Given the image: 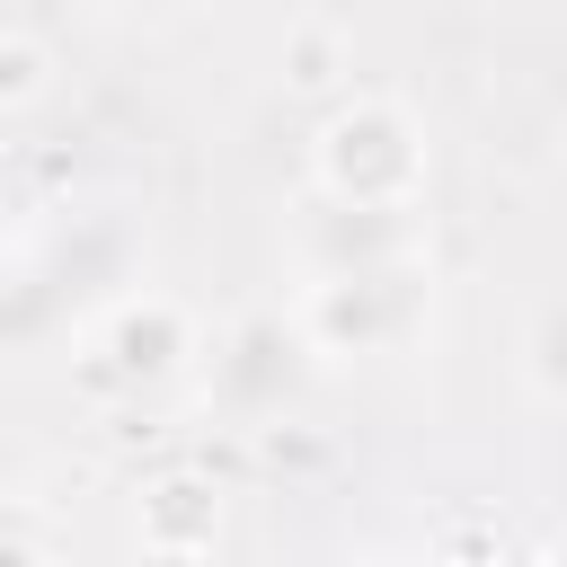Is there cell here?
<instances>
[{
	"instance_id": "cell-7",
	"label": "cell",
	"mask_w": 567,
	"mask_h": 567,
	"mask_svg": "<svg viewBox=\"0 0 567 567\" xmlns=\"http://www.w3.org/2000/svg\"><path fill=\"white\" fill-rule=\"evenodd\" d=\"M523 381H532L549 408H567V284L523 319Z\"/></svg>"
},
{
	"instance_id": "cell-10",
	"label": "cell",
	"mask_w": 567,
	"mask_h": 567,
	"mask_svg": "<svg viewBox=\"0 0 567 567\" xmlns=\"http://www.w3.org/2000/svg\"><path fill=\"white\" fill-rule=\"evenodd\" d=\"M142 567H204V549H151L142 540Z\"/></svg>"
},
{
	"instance_id": "cell-4",
	"label": "cell",
	"mask_w": 567,
	"mask_h": 567,
	"mask_svg": "<svg viewBox=\"0 0 567 567\" xmlns=\"http://www.w3.org/2000/svg\"><path fill=\"white\" fill-rule=\"evenodd\" d=\"M195 363H204V337L177 292H115L89 319V372L106 390H168Z\"/></svg>"
},
{
	"instance_id": "cell-12",
	"label": "cell",
	"mask_w": 567,
	"mask_h": 567,
	"mask_svg": "<svg viewBox=\"0 0 567 567\" xmlns=\"http://www.w3.org/2000/svg\"><path fill=\"white\" fill-rule=\"evenodd\" d=\"M372 567H416V558H372ZM425 567H434V558H425Z\"/></svg>"
},
{
	"instance_id": "cell-11",
	"label": "cell",
	"mask_w": 567,
	"mask_h": 567,
	"mask_svg": "<svg viewBox=\"0 0 567 567\" xmlns=\"http://www.w3.org/2000/svg\"><path fill=\"white\" fill-rule=\"evenodd\" d=\"M532 567H567V523H558V532L540 540V558H532Z\"/></svg>"
},
{
	"instance_id": "cell-1",
	"label": "cell",
	"mask_w": 567,
	"mask_h": 567,
	"mask_svg": "<svg viewBox=\"0 0 567 567\" xmlns=\"http://www.w3.org/2000/svg\"><path fill=\"white\" fill-rule=\"evenodd\" d=\"M310 177L328 204H416L425 195V124L399 97H346L310 133Z\"/></svg>"
},
{
	"instance_id": "cell-3",
	"label": "cell",
	"mask_w": 567,
	"mask_h": 567,
	"mask_svg": "<svg viewBox=\"0 0 567 567\" xmlns=\"http://www.w3.org/2000/svg\"><path fill=\"white\" fill-rule=\"evenodd\" d=\"M310 354H399L416 328H425V266L408 275H328V284H301L292 301Z\"/></svg>"
},
{
	"instance_id": "cell-5",
	"label": "cell",
	"mask_w": 567,
	"mask_h": 567,
	"mask_svg": "<svg viewBox=\"0 0 567 567\" xmlns=\"http://www.w3.org/2000/svg\"><path fill=\"white\" fill-rule=\"evenodd\" d=\"M301 266L328 275H408L425 266V204H310L301 213Z\"/></svg>"
},
{
	"instance_id": "cell-8",
	"label": "cell",
	"mask_w": 567,
	"mask_h": 567,
	"mask_svg": "<svg viewBox=\"0 0 567 567\" xmlns=\"http://www.w3.org/2000/svg\"><path fill=\"white\" fill-rule=\"evenodd\" d=\"M0 567H53V549H44L27 523H9V514H0Z\"/></svg>"
},
{
	"instance_id": "cell-2",
	"label": "cell",
	"mask_w": 567,
	"mask_h": 567,
	"mask_svg": "<svg viewBox=\"0 0 567 567\" xmlns=\"http://www.w3.org/2000/svg\"><path fill=\"white\" fill-rule=\"evenodd\" d=\"M319 354L301 337L292 310H239L213 346H204V408L230 416V425H275L301 408Z\"/></svg>"
},
{
	"instance_id": "cell-9",
	"label": "cell",
	"mask_w": 567,
	"mask_h": 567,
	"mask_svg": "<svg viewBox=\"0 0 567 567\" xmlns=\"http://www.w3.org/2000/svg\"><path fill=\"white\" fill-rule=\"evenodd\" d=\"M0 89H9V97L35 89V53H27V44H0Z\"/></svg>"
},
{
	"instance_id": "cell-6",
	"label": "cell",
	"mask_w": 567,
	"mask_h": 567,
	"mask_svg": "<svg viewBox=\"0 0 567 567\" xmlns=\"http://www.w3.org/2000/svg\"><path fill=\"white\" fill-rule=\"evenodd\" d=\"M213 487L204 478H159L151 496H142V540L151 549H204L213 540Z\"/></svg>"
}]
</instances>
